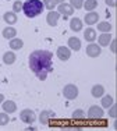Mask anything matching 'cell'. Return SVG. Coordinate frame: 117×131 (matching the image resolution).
<instances>
[{
  "label": "cell",
  "instance_id": "obj_3",
  "mask_svg": "<svg viewBox=\"0 0 117 131\" xmlns=\"http://www.w3.org/2000/svg\"><path fill=\"white\" fill-rule=\"evenodd\" d=\"M63 95H64V98L68 99V101L75 99L77 96H78V88H77V85H74V84H67L63 88Z\"/></svg>",
  "mask_w": 117,
  "mask_h": 131
},
{
  "label": "cell",
  "instance_id": "obj_4",
  "mask_svg": "<svg viewBox=\"0 0 117 131\" xmlns=\"http://www.w3.org/2000/svg\"><path fill=\"white\" fill-rule=\"evenodd\" d=\"M104 113H103V109L100 107V106H91L88 110V117L92 118V120H100V118H103Z\"/></svg>",
  "mask_w": 117,
  "mask_h": 131
},
{
  "label": "cell",
  "instance_id": "obj_27",
  "mask_svg": "<svg viewBox=\"0 0 117 131\" xmlns=\"http://www.w3.org/2000/svg\"><path fill=\"white\" fill-rule=\"evenodd\" d=\"M73 118H74V120H81V118H85L84 110H81V109H77V110L73 113Z\"/></svg>",
  "mask_w": 117,
  "mask_h": 131
},
{
  "label": "cell",
  "instance_id": "obj_13",
  "mask_svg": "<svg viewBox=\"0 0 117 131\" xmlns=\"http://www.w3.org/2000/svg\"><path fill=\"white\" fill-rule=\"evenodd\" d=\"M82 27H84L82 20H79V18H77V17L71 18V21H70V28H71V31H74V32H79V31L82 29Z\"/></svg>",
  "mask_w": 117,
  "mask_h": 131
},
{
  "label": "cell",
  "instance_id": "obj_21",
  "mask_svg": "<svg viewBox=\"0 0 117 131\" xmlns=\"http://www.w3.org/2000/svg\"><path fill=\"white\" fill-rule=\"evenodd\" d=\"M15 59H17V56H15V53L11 50V52H6L4 54H3V63L4 64H13L15 61Z\"/></svg>",
  "mask_w": 117,
  "mask_h": 131
},
{
  "label": "cell",
  "instance_id": "obj_12",
  "mask_svg": "<svg viewBox=\"0 0 117 131\" xmlns=\"http://www.w3.org/2000/svg\"><path fill=\"white\" fill-rule=\"evenodd\" d=\"M3 20H4V23H7L8 25H14L18 20L17 13H14V11H7V13H4V15H3Z\"/></svg>",
  "mask_w": 117,
  "mask_h": 131
},
{
  "label": "cell",
  "instance_id": "obj_10",
  "mask_svg": "<svg viewBox=\"0 0 117 131\" xmlns=\"http://www.w3.org/2000/svg\"><path fill=\"white\" fill-rule=\"evenodd\" d=\"M58 18H60V14H58L57 11L50 10L48 13V15H46V23H48L50 27H56L57 23H58Z\"/></svg>",
  "mask_w": 117,
  "mask_h": 131
},
{
  "label": "cell",
  "instance_id": "obj_34",
  "mask_svg": "<svg viewBox=\"0 0 117 131\" xmlns=\"http://www.w3.org/2000/svg\"><path fill=\"white\" fill-rule=\"evenodd\" d=\"M56 3H58V4H60V3H64V0H56Z\"/></svg>",
  "mask_w": 117,
  "mask_h": 131
},
{
  "label": "cell",
  "instance_id": "obj_11",
  "mask_svg": "<svg viewBox=\"0 0 117 131\" xmlns=\"http://www.w3.org/2000/svg\"><path fill=\"white\" fill-rule=\"evenodd\" d=\"M67 45H68L70 50L78 52L81 49V40L77 38V36H71V38H68V40H67Z\"/></svg>",
  "mask_w": 117,
  "mask_h": 131
},
{
  "label": "cell",
  "instance_id": "obj_19",
  "mask_svg": "<svg viewBox=\"0 0 117 131\" xmlns=\"http://www.w3.org/2000/svg\"><path fill=\"white\" fill-rule=\"evenodd\" d=\"M3 38H6V39H13L15 38V35H17V31H15V28L14 27H6L4 29H3Z\"/></svg>",
  "mask_w": 117,
  "mask_h": 131
},
{
  "label": "cell",
  "instance_id": "obj_15",
  "mask_svg": "<svg viewBox=\"0 0 117 131\" xmlns=\"http://www.w3.org/2000/svg\"><path fill=\"white\" fill-rule=\"evenodd\" d=\"M91 93H92L93 98H102V96L104 95V86L100 85V84H96V85L92 86Z\"/></svg>",
  "mask_w": 117,
  "mask_h": 131
},
{
  "label": "cell",
  "instance_id": "obj_2",
  "mask_svg": "<svg viewBox=\"0 0 117 131\" xmlns=\"http://www.w3.org/2000/svg\"><path fill=\"white\" fill-rule=\"evenodd\" d=\"M43 8L42 0H27L25 3H22V11L28 18H35L41 15Z\"/></svg>",
  "mask_w": 117,
  "mask_h": 131
},
{
  "label": "cell",
  "instance_id": "obj_28",
  "mask_svg": "<svg viewBox=\"0 0 117 131\" xmlns=\"http://www.w3.org/2000/svg\"><path fill=\"white\" fill-rule=\"evenodd\" d=\"M13 11H14V13L22 11V2H20V0H15L14 4H13Z\"/></svg>",
  "mask_w": 117,
  "mask_h": 131
},
{
  "label": "cell",
  "instance_id": "obj_8",
  "mask_svg": "<svg viewBox=\"0 0 117 131\" xmlns=\"http://www.w3.org/2000/svg\"><path fill=\"white\" fill-rule=\"evenodd\" d=\"M56 54L61 61H67L71 57V50L68 49V46H60V48H57Z\"/></svg>",
  "mask_w": 117,
  "mask_h": 131
},
{
  "label": "cell",
  "instance_id": "obj_6",
  "mask_svg": "<svg viewBox=\"0 0 117 131\" xmlns=\"http://www.w3.org/2000/svg\"><path fill=\"white\" fill-rule=\"evenodd\" d=\"M57 13L60 15H64V17H70L74 13V8L70 3H60L57 7Z\"/></svg>",
  "mask_w": 117,
  "mask_h": 131
},
{
  "label": "cell",
  "instance_id": "obj_30",
  "mask_svg": "<svg viewBox=\"0 0 117 131\" xmlns=\"http://www.w3.org/2000/svg\"><path fill=\"white\" fill-rule=\"evenodd\" d=\"M107 109H109V116L114 118V117L117 116V105L113 103L112 106H110V107H107Z\"/></svg>",
  "mask_w": 117,
  "mask_h": 131
},
{
  "label": "cell",
  "instance_id": "obj_16",
  "mask_svg": "<svg viewBox=\"0 0 117 131\" xmlns=\"http://www.w3.org/2000/svg\"><path fill=\"white\" fill-rule=\"evenodd\" d=\"M110 40H112V35H110L109 32H102L99 35V38H98V42H99L100 48H102V46H107L110 43Z\"/></svg>",
  "mask_w": 117,
  "mask_h": 131
},
{
  "label": "cell",
  "instance_id": "obj_25",
  "mask_svg": "<svg viewBox=\"0 0 117 131\" xmlns=\"http://www.w3.org/2000/svg\"><path fill=\"white\" fill-rule=\"evenodd\" d=\"M42 3H43V7H46L49 11H50V10H53V8L57 6L56 0H42Z\"/></svg>",
  "mask_w": 117,
  "mask_h": 131
},
{
  "label": "cell",
  "instance_id": "obj_29",
  "mask_svg": "<svg viewBox=\"0 0 117 131\" xmlns=\"http://www.w3.org/2000/svg\"><path fill=\"white\" fill-rule=\"evenodd\" d=\"M70 4L73 6V8H82L84 0H70Z\"/></svg>",
  "mask_w": 117,
  "mask_h": 131
},
{
  "label": "cell",
  "instance_id": "obj_23",
  "mask_svg": "<svg viewBox=\"0 0 117 131\" xmlns=\"http://www.w3.org/2000/svg\"><path fill=\"white\" fill-rule=\"evenodd\" d=\"M82 7L87 11H93L98 7V0H84V4Z\"/></svg>",
  "mask_w": 117,
  "mask_h": 131
},
{
  "label": "cell",
  "instance_id": "obj_14",
  "mask_svg": "<svg viewBox=\"0 0 117 131\" xmlns=\"http://www.w3.org/2000/svg\"><path fill=\"white\" fill-rule=\"evenodd\" d=\"M53 117H54V113L52 110H43L39 114V121L42 124H48L50 121V118H53Z\"/></svg>",
  "mask_w": 117,
  "mask_h": 131
},
{
  "label": "cell",
  "instance_id": "obj_20",
  "mask_svg": "<svg viewBox=\"0 0 117 131\" xmlns=\"http://www.w3.org/2000/svg\"><path fill=\"white\" fill-rule=\"evenodd\" d=\"M8 46L11 48V50H20V49H22L24 42H22L20 38H13V39H10Z\"/></svg>",
  "mask_w": 117,
  "mask_h": 131
},
{
  "label": "cell",
  "instance_id": "obj_9",
  "mask_svg": "<svg viewBox=\"0 0 117 131\" xmlns=\"http://www.w3.org/2000/svg\"><path fill=\"white\" fill-rule=\"evenodd\" d=\"M98 21H99V14H98L96 11H88V13L85 14V17H84V23L89 27L93 25V24H96Z\"/></svg>",
  "mask_w": 117,
  "mask_h": 131
},
{
  "label": "cell",
  "instance_id": "obj_32",
  "mask_svg": "<svg viewBox=\"0 0 117 131\" xmlns=\"http://www.w3.org/2000/svg\"><path fill=\"white\" fill-rule=\"evenodd\" d=\"M104 3H106L109 7H114L116 6V0H104Z\"/></svg>",
  "mask_w": 117,
  "mask_h": 131
},
{
  "label": "cell",
  "instance_id": "obj_7",
  "mask_svg": "<svg viewBox=\"0 0 117 131\" xmlns=\"http://www.w3.org/2000/svg\"><path fill=\"white\" fill-rule=\"evenodd\" d=\"M100 52H102V48L93 42H89V45L87 46V54L89 57H98L100 56Z\"/></svg>",
  "mask_w": 117,
  "mask_h": 131
},
{
  "label": "cell",
  "instance_id": "obj_5",
  "mask_svg": "<svg viewBox=\"0 0 117 131\" xmlns=\"http://www.w3.org/2000/svg\"><path fill=\"white\" fill-rule=\"evenodd\" d=\"M20 118L24 121V123H27V124H32L33 121H35L36 116H35V113H33L31 109H24V110L20 113Z\"/></svg>",
  "mask_w": 117,
  "mask_h": 131
},
{
  "label": "cell",
  "instance_id": "obj_33",
  "mask_svg": "<svg viewBox=\"0 0 117 131\" xmlns=\"http://www.w3.org/2000/svg\"><path fill=\"white\" fill-rule=\"evenodd\" d=\"M3 101H4V96H3L2 93H0V103H3Z\"/></svg>",
  "mask_w": 117,
  "mask_h": 131
},
{
  "label": "cell",
  "instance_id": "obj_31",
  "mask_svg": "<svg viewBox=\"0 0 117 131\" xmlns=\"http://www.w3.org/2000/svg\"><path fill=\"white\" fill-rule=\"evenodd\" d=\"M109 45H110V50H112L113 53H114V52H116V40H114V39H113V40H110V43H109Z\"/></svg>",
  "mask_w": 117,
  "mask_h": 131
},
{
  "label": "cell",
  "instance_id": "obj_18",
  "mask_svg": "<svg viewBox=\"0 0 117 131\" xmlns=\"http://www.w3.org/2000/svg\"><path fill=\"white\" fill-rule=\"evenodd\" d=\"M84 39L88 40V42H93V40L96 39V31L92 27L87 28V29L84 31Z\"/></svg>",
  "mask_w": 117,
  "mask_h": 131
},
{
  "label": "cell",
  "instance_id": "obj_24",
  "mask_svg": "<svg viewBox=\"0 0 117 131\" xmlns=\"http://www.w3.org/2000/svg\"><path fill=\"white\" fill-rule=\"evenodd\" d=\"M100 102H102V107H104V109L110 107V106L114 103L112 95H103V96H102V101H100Z\"/></svg>",
  "mask_w": 117,
  "mask_h": 131
},
{
  "label": "cell",
  "instance_id": "obj_17",
  "mask_svg": "<svg viewBox=\"0 0 117 131\" xmlns=\"http://www.w3.org/2000/svg\"><path fill=\"white\" fill-rule=\"evenodd\" d=\"M3 110L6 113H14L17 110V105L14 101H3Z\"/></svg>",
  "mask_w": 117,
  "mask_h": 131
},
{
  "label": "cell",
  "instance_id": "obj_1",
  "mask_svg": "<svg viewBox=\"0 0 117 131\" xmlns=\"http://www.w3.org/2000/svg\"><path fill=\"white\" fill-rule=\"evenodd\" d=\"M53 54L49 50H33L29 54V68L41 81H45L53 70Z\"/></svg>",
  "mask_w": 117,
  "mask_h": 131
},
{
  "label": "cell",
  "instance_id": "obj_26",
  "mask_svg": "<svg viewBox=\"0 0 117 131\" xmlns=\"http://www.w3.org/2000/svg\"><path fill=\"white\" fill-rule=\"evenodd\" d=\"M10 123V117H8V113L3 112L0 113V126H6V124Z\"/></svg>",
  "mask_w": 117,
  "mask_h": 131
},
{
  "label": "cell",
  "instance_id": "obj_22",
  "mask_svg": "<svg viewBox=\"0 0 117 131\" xmlns=\"http://www.w3.org/2000/svg\"><path fill=\"white\" fill-rule=\"evenodd\" d=\"M98 31L100 32H110L112 31V24L109 21H98Z\"/></svg>",
  "mask_w": 117,
  "mask_h": 131
}]
</instances>
